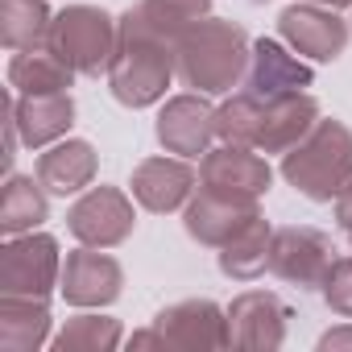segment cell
<instances>
[{"instance_id":"17","label":"cell","mask_w":352,"mask_h":352,"mask_svg":"<svg viewBox=\"0 0 352 352\" xmlns=\"http://www.w3.org/2000/svg\"><path fill=\"white\" fill-rule=\"evenodd\" d=\"M253 216H261L257 204H236V199H224V195H212L199 187V195H191L183 208V228L191 241H199L208 249H224Z\"/></svg>"},{"instance_id":"22","label":"cell","mask_w":352,"mask_h":352,"mask_svg":"<svg viewBox=\"0 0 352 352\" xmlns=\"http://www.w3.org/2000/svg\"><path fill=\"white\" fill-rule=\"evenodd\" d=\"M50 191L42 187V179L30 174H9L5 195H0V232L5 236H21V232H38L50 216Z\"/></svg>"},{"instance_id":"11","label":"cell","mask_w":352,"mask_h":352,"mask_svg":"<svg viewBox=\"0 0 352 352\" xmlns=\"http://www.w3.org/2000/svg\"><path fill=\"white\" fill-rule=\"evenodd\" d=\"M311 87V67L298 63L282 42L274 38H261L253 42V54H249V67H245V79H241V91L257 104H270V100H282V96H294Z\"/></svg>"},{"instance_id":"23","label":"cell","mask_w":352,"mask_h":352,"mask_svg":"<svg viewBox=\"0 0 352 352\" xmlns=\"http://www.w3.org/2000/svg\"><path fill=\"white\" fill-rule=\"evenodd\" d=\"M270 245H274V228L265 216H253L224 249H220V274L232 282H253L270 270Z\"/></svg>"},{"instance_id":"24","label":"cell","mask_w":352,"mask_h":352,"mask_svg":"<svg viewBox=\"0 0 352 352\" xmlns=\"http://www.w3.org/2000/svg\"><path fill=\"white\" fill-rule=\"evenodd\" d=\"M54 13L46 0H0V42L9 50H34L50 42Z\"/></svg>"},{"instance_id":"4","label":"cell","mask_w":352,"mask_h":352,"mask_svg":"<svg viewBox=\"0 0 352 352\" xmlns=\"http://www.w3.org/2000/svg\"><path fill=\"white\" fill-rule=\"evenodd\" d=\"M116 34H120V21H112L104 9H96V5H67L63 13H54L50 46L79 75H100V71L112 67Z\"/></svg>"},{"instance_id":"26","label":"cell","mask_w":352,"mask_h":352,"mask_svg":"<svg viewBox=\"0 0 352 352\" xmlns=\"http://www.w3.org/2000/svg\"><path fill=\"white\" fill-rule=\"evenodd\" d=\"M208 9H212V0H141L137 5V13L170 42H179L191 25H199Z\"/></svg>"},{"instance_id":"10","label":"cell","mask_w":352,"mask_h":352,"mask_svg":"<svg viewBox=\"0 0 352 352\" xmlns=\"http://www.w3.org/2000/svg\"><path fill=\"white\" fill-rule=\"evenodd\" d=\"M153 133H157V141H162L166 153L199 157L216 141V108L204 100V91H195V96H174V100L162 104Z\"/></svg>"},{"instance_id":"6","label":"cell","mask_w":352,"mask_h":352,"mask_svg":"<svg viewBox=\"0 0 352 352\" xmlns=\"http://www.w3.org/2000/svg\"><path fill=\"white\" fill-rule=\"evenodd\" d=\"M133 224H137V212H133V199L116 187H87L71 212H67V228L79 245H91V249H116L133 236Z\"/></svg>"},{"instance_id":"5","label":"cell","mask_w":352,"mask_h":352,"mask_svg":"<svg viewBox=\"0 0 352 352\" xmlns=\"http://www.w3.org/2000/svg\"><path fill=\"white\" fill-rule=\"evenodd\" d=\"M58 282H63V257L54 236L21 232L5 241V249H0V294L50 298Z\"/></svg>"},{"instance_id":"20","label":"cell","mask_w":352,"mask_h":352,"mask_svg":"<svg viewBox=\"0 0 352 352\" xmlns=\"http://www.w3.org/2000/svg\"><path fill=\"white\" fill-rule=\"evenodd\" d=\"M13 112H17L21 141L30 149H46V145L63 141L75 124L71 91H63V96H13Z\"/></svg>"},{"instance_id":"31","label":"cell","mask_w":352,"mask_h":352,"mask_svg":"<svg viewBox=\"0 0 352 352\" xmlns=\"http://www.w3.org/2000/svg\"><path fill=\"white\" fill-rule=\"evenodd\" d=\"M129 344H133V348H170V340H166L157 327H149V331H137Z\"/></svg>"},{"instance_id":"7","label":"cell","mask_w":352,"mask_h":352,"mask_svg":"<svg viewBox=\"0 0 352 352\" xmlns=\"http://www.w3.org/2000/svg\"><path fill=\"white\" fill-rule=\"evenodd\" d=\"M331 261H336V245H331L327 232L307 228V224L274 228L270 274H278L282 282H290V286H298V290H315V286H323Z\"/></svg>"},{"instance_id":"8","label":"cell","mask_w":352,"mask_h":352,"mask_svg":"<svg viewBox=\"0 0 352 352\" xmlns=\"http://www.w3.org/2000/svg\"><path fill=\"white\" fill-rule=\"evenodd\" d=\"M274 183V170L249 145H220L208 149L199 162V187L236 204H257Z\"/></svg>"},{"instance_id":"19","label":"cell","mask_w":352,"mask_h":352,"mask_svg":"<svg viewBox=\"0 0 352 352\" xmlns=\"http://www.w3.org/2000/svg\"><path fill=\"white\" fill-rule=\"evenodd\" d=\"M75 75L79 71L50 42L34 50H13V63H9V87L17 96H63L71 91Z\"/></svg>"},{"instance_id":"30","label":"cell","mask_w":352,"mask_h":352,"mask_svg":"<svg viewBox=\"0 0 352 352\" xmlns=\"http://www.w3.org/2000/svg\"><path fill=\"white\" fill-rule=\"evenodd\" d=\"M336 224H340V228L352 236V183H348V187L336 195Z\"/></svg>"},{"instance_id":"28","label":"cell","mask_w":352,"mask_h":352,"mask_svg":"<svg viewBox=\"0 0 352 352\" xmlns=\"http://www.w3.org/2000/svg\"><path fill=\"white\" fill-rule=\"evenodd\" d=\"M319 290H323V298H327V307L336 315L352 319V257H336Z\"/></svg>"},{"instance_id":"9","label":"cell","mask_w":352,"mask_h":352,"mask_svg":"<svg viewBox=\"0 0 352 352\" xmlns=\"http://www.w3.org/2000/svg\"><path fill=\"white\" fill-rule=\"evenodd\" d=\"M278 34L282 42L311 58V63H336L344 50H348V21L340 17V9H327V5H311V0H298V5L282 9L278 17Z\"/></svg>"},{"instance_id":"1","label":"cell","mask_w":352,"mask_h":352,"mask_svg":"<svg viewBox=\"0 0 352 352\" xmlns=\"http://www.w3.org/2000/svg\"><path fill=\"white\" fill-rule=\"evenodd\" d=\"M179 75L174 67V42L157 34L137 9L120 17L116 34V54L108 67V87L124 108H149L166 96L170 79Z\"/></svg>"},{"instance_id":"27","label":"cell","mask_w":352,"mask_h":352,"mask_svg":"<svg viewBox=\"0 0 352 352\" xmlns=\"http://www.w3.org/2000/svg\"><path fill=\"white\" fill-rule=\"evenodd\" d=\"M253 120H257V100L236 91L216 108V137L220 145H249L253 149Z\"/></svg>"},{"instance_id":"33","label":"cell","mask_w":352,"mask_h":352,"mask_svg":"<svg viewBox=\"0 0 352 352\" xmlns=\"http://www.w3.org/2000/svg\"><path fill=\"white\" fill-rule=\"evenodd\" d=\"M257 5H265V0H257Z\"/></svg>"},{"instance_id":"14","label":"cell","mask_w":352,"mask_h":352,"mask_svg":"<svg viewBox=\"0 0 352 352\" xmlns=\"http://www.w3.org/2000/svg\"><path fill=\"white\" fill-rule=\"evenodd\" d=\"M228 340L245 352H274L286 340V307L270 290H245L228 307Z\"/></svg>"},{"instance_id":"29","label":"cell","mask_w":352,"mask_h":352,"mask_svg":"<svg viewBox=\"0 0 352 352\" xmlns=\"http://www.w3.org/2000/svg\"><path fill=\"white\" fill-rule=\"evenodd\" d=\"M319 348H323V352H340V348H352V323L323 331V336H319Z\"/></svg>"},{"instance_id":"13","label":"cell","mask_w":352,"mask_h":352,"mask_svg":"<svg viewBox=\"0 0 352 352\" xmlns=\"http://www.w3.org/2000/svg\"><path fill=\"white\" fill-rule=\"evenodd\" d=\"M195 183H199V174L191 170L187 157H145L137 170H133V199L153 212V216H170V212H179L187 208V199L195 195Z\"/></svg>"},{"instance_id":"25","label":"cell","mask_w":352,"mask_h":352,"mask_svg":"<svg viewBox=\"0 0 352 352\" xmlns=\"http://www.w3.org/2000/svg\"><path fill=\"white\" fill-rule=\"evenodd\" d=\"M124 340L120 323L108 315H75L54 336V352H112Z\"/></svg>"},{"instance_id":"15","label":"cell","mask_w":352,"mask_h":352,"mask_svg":"<svg viewBox=\"0 0 352 352\" xmlns=\"http://www.w3.org/2000/svg\"><path fill=\"white\" fill-rule=\"evenodd\" d=\"M153 327L170 340V348H199V352H212V348H228V311H220L212 298H183L166 307Z\"/></svg>"},{"instance_id":"32","label":"cell","mask_w":352,"mask_h":352,"mask_svg":"<svg viewBox=\"0 0 352 352\" xmlns=\"http://www.w3.org/2000/svg\"><path fill=\"white\" fill-rule=\"evenodd\" d=\"M311 5H327V9H352V0H311Z\"/></svg>"},{"instance_id":"3","label":"cell","mask_w":352,"mask_h":352,"mask_svg":"<svg viewBox=\"0 0 352 352\" xmlns=\"http://www.w3.org/2000/svg\"><path fill=\"white\" fill-rule=\"evenodd\" d=\"M282 179L315 204H336L352 183V129L344 120H315V129L282 153Z\"/></svg>"},{"instance_id":"16","label":"cell","mask_w":352,"mask_h":352,"mask_svg":"<svg viewBox=\"0 0 352 352\" xmlns=\"http://www.w3.org/2000/svg\"><path fill=\"white\" fill-rule=\"evenodd\" d=\"M319 120V100L307 91L257 104V120H253V149L261 153H286L294 149Z\"/></svg>"},{"instance_id":"18","label":"cell","mask_w":352,"mask_h":352,"mask_svg":"<svg viewBox=\"0 0 352 352\" xmlns=\"http://www.w3.org/2000/svg\"><path fill=\"white\" fill-rule=\"evenodd\" d=\"M96 149L91 141H79V137H67V141H54L46 145V153L38 157V179L50 195H79L96 183Z\"/></svg>"},{"instance_id":"12","label":"cell","mask_w":352,"mask_h":352,"mask_svg":"<svg viewBox=\"0 0 352 352\" xmlns=\"http://www.w3.org/2000/svg\"><path fill=\"white\" fill-rule=\"evenodd\" d=\"M120 286H124V270H120L116 257H108L91 245L67 253L58 294L71 307H108V302L120 298Z\"/></svg>"},{"instance_id":"21","label":"cell","mask_w":352,"mask_h":352,"mask_svg":"<svg viewBox=\"0 0 352 352\" xmlns=\"http://www.w3.org/2000/svg\"><path fill=\"white\" fill-rule=\"evenodd\" d=\"M50 340L46 298L0 294V352H38Z\"/></svg>"},{"instance_id":"2","label":"cell","mask_w":352,"mask_h":352,"mask_svg":"<svg viewBox=\"0 0 352 352\" xmlns=\"http://www.w3.org/2000/svg\"><path fill=\"white\" fill-rule=\"evenodd\" d=\"M253 42L245 38V30L236 21L224 17H204L199 25H191L179 42H174V67L179 79L204 96H224L245 79Z\"/></svg>"}]
</instances>
